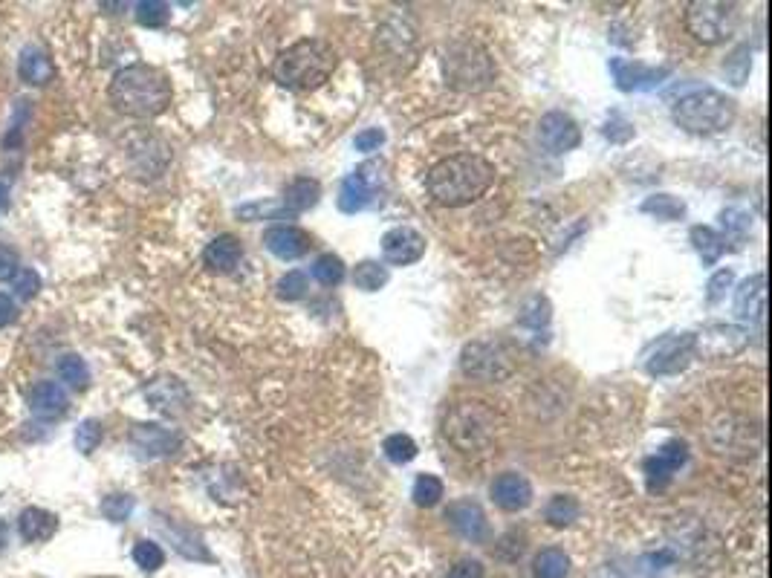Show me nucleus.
I'll return each instance as SVG.
<instances>
[{"mask_svg":"<svg viewBox=\"0 0 772 578\" xmlns=\"http://www.w3.org/2000/svg\"><path fill=\"white\" fill-rule=\"evenodd\" d=\"M495 183V168L478 154H457L428 171V194L449 209H460L480 200Z\"/></svg>","mask_w":772,"mask_h":578,"instance_id":"f257e3e1","label":"nucleus"},{"mask_svg":"<svg viewBox=\"0 0 772 578\" xmlns=\"http://www.w3.org/2000/svg\"><path fill=\"white\" fill-rule=\"evenodd\" d=\"M110 102L119 113L134 119H154L171 105V81L151 64H131L122 67L107 90Z\"/></svg>","mask_w":772,"mask_h":578,"instance_id":"f03ea898","label":"nucleus"},{"mask_svg":"<svg viewBox=\"0 0 772 578\" xmlns=\"http://www.w3.org/2000/svg\"><path fill=\"white\" fill-rule=\"evenodd\" d=\"M336 67H339V53L333 50V44L321 38H304L287 47L284 53H278L272 64V76L287 90L307 93V90H319L321 84L333 76Z\"/></svg>","mask_w":772,"mask_h":578,"instance_id":"7ed1b4c3","label":"nucleus"},{"mask_svg":"<svg viewBox=\"0 0 772 578\" xmlns=\"http://www.w3.org/2000/svg\"><path fill=\"white\" fill-rule=\"evenodd\" d=\"M738 116L735 99H729L726 93L712 90V87H700L686 96L677 99V105L671 107V119L683 128V131L697 133V136H712L732 128Z\"/></svg>","mask_w":772,"mask_h":578,"instance_id":"20e7f679","label":"nucleus"},{"mask_svg":"<svg viewBox=\"0 0 772 578\" xmlns=\"http://www.w3.org/2000/svg\"><path fill=\"white\" fill-rule=\"evenodd\" d=\"M446 437L463 454L480 451L495 437V414L486 408V402L478 399L457 402L446 417Z\"/></svg>","mask_w":772,"mask_h":578,"instance_id":"39448f33","label":"nucleus"},{"mask_svg":"<svg viewBox=\"0 0 772 578\" xmlns=\"http://www.w3.org/2000/svg\"><path fill=\"white\" fill-rule=\"evenodd\" d=\"M446 76L449 84L457 90H483L492 76H495V64L489 53L472 44V41H457L446 50Z\"/></svg>","mask_w":772,"mask_h":578,"instance_id":"423d86ee","label":"nucleus"},{"mask_svg":"<svg viewBox=\"0 0 772 578\" xmlns=\"http://www.w3.org/2000/svg\"><path fill=\"white\" fill-rule=\"evenodd\" d=\"M738 27V6L718 0H692L686 6V29L700 44H720Z\"/></svg>","mask_w":772,"mask_h":578,"instance_id":"0eeeda50","label":"nucleus"},{"mask_svg":"<svg viewBox=\"0 0 772 578\" xmlns=\"http://www.w3.org/2000/svg\"><path fill=\"white\" fill-rule=\"evenodd\" d=\"M460 368L466 376L472 379H483V382H498L509 376L512 370V362L506 356V350L501 344L495 342H475L463 347V356H460Z\"/></svg>","mask_w":772,"mask_h":578,"instance_id":"6e6552de","label":"nucleus"},{"mask_svg":"<svg viewBox=\"0 0 772 578\" xmlns=\"http://www.w3.org/2000/svg\"><path fill=\"white\" fill-rule=\"evenodd\" d=\"M694 359V333H677L666 336L651 347L645 368L651 376H671L680 373Z\"/></svg>","mask_w":772,"mask_h":578,"instance_id":"1a4fd4ad","label":"nucleus"},{"mask_svg":"<svg viewBox=\"0 0 772 578\" xmlns=\"http://www.w3.org/2000/svg\"><path fill=\"white\" fill-rule=\"evenodd\" d=\"M538 136H541V145L547 151H553V154H567V151L579 148V142H582V131L576 125V119L561 113V110H553V113L541 116Z\"/></svg>","mask_w":772,"mask_h":578,"instance_id":"9d476101","label":"nucleus"},{"mask_svg":"<svg viewBox=\"0 0 772 578\" xmlns=\"http://www.w3.org/2000/svg\"><path fill=\"white\" fill-rule=\"evenodd\" d=\"M382 255H385V261L394 263V266L417 263L426 255V237L420 235L417 229H411V226H397V229L382 235Z\"/></svg>","mask_w":772,"mask_h":578,"instance_id":"9b49d317","label":"nucleus"},{"mask_svg":"<svg viewBox=\"0 0 772 578\" xmlns=\"http://www.w3.org/2000/svg\"><path fill=\"white\" fill-rule=\"evenodd\" d=\"M686 460H689V451H686V446H683L680 440H671V443H666V446L660 448L657 454H651V457L645 460V480H648V489H651V492L666 489L668 480L680 472V466H683Z\"/></svg>","mask_w":772,"mask_h":578,"instance_id":"f8f14e48","label":"nucleus"},{"mask_svg":"<svg viewBox=\"0 0 772 578\" xmlns=\"http://www.w3.org/2000/svg\"><path fill=\"white\" fill-rule=\"evenodd\" d=\"M446 521L463 541L483 544L489 538V521L475 500H454L446 509Z\"/></svg>","mask_w":772,"mask_h":578,"instance_id":"ddd939ff","label":"nucleus"},{"mask_svg":"<svg viewBox=\"0 0 772 578\" xmlns=\"http://www.w3.org/2000/svg\"><path fill=\"white\" fill-rule=\"evenodd\" d=\"M611 73L622 93L651 90V87L663 84L671 76L668 67H645V64H634V61H625V58H611Z\"/></svg>","mask_w":772,"mask_h":578,"instance_id":"4468645a","label":"nucleus"},{"mask_svg":"<svg viewBox=\"0 0 772 578\" xmlns=\"http://www.w3.org/2000/svg\"><path fill=\"white\" fill-rule=\"evenodd\" d=\"M746 342H749V339H746V330H741V327L715 324V327L703 330L700 336H694V353L700 350V353H706V356H712V359H723V356L738 353Z\"/></svg>","mask_w":772,"mask_h":578,"instance_id":"2eb2a0df","label":"nucleus"},{"mask_svg":"<svg viewBox=\"0 0 772 578\" xmlns=\"http://www.w3.org/2000/svg\"><path fill=\"white\" fill-rule=\"evenodd\" d=\"M492 500L504 512H521L533 503V483L518 472H504L492 483Z\"/></svg>","mask_w":772,"mask_h":578,"instance_id":"dca6fc26","label":"nucleus"},{"mask_svg":"<svg viewBox=\"0 0 772 578\" xmlns=\"http://www.w3.org/2000/svg\"><path fill=\"white\" fill-rule=\"evenodd\" d=\"M131 446L142 457H165L180 448V434H174L162 425L142 422V425H134V431H131Z\"/></svg>","mask_w":772,"mask_h":578,"instance_id":"f3484780","label":"nucleus"},{"mask_svg":"<svg viewBox=\"0 0 772 578\" xmlns=\"http://www.w3.org/2000/svg\"><path fill=\"white\" fill-rule=\"evenodd\" d=\"M264 243H267V249L275 255V258H281V261H295V258H304L307 252H310V235L307 232H301V229H295V226H272L267 229V235H264Z\"/></svg>","mask_w":772,"mask_h":578,"instance_id":"a211bd4d","label":"nucleus"},{"mask_svg":"<svg viewBox=\"0 0 772 578\" xmlns=\"http://www.w3.org/2000/svg\"><path fill=\"white\" fill-rule=\"evenodd\" d=\"M764 304H767V275L758 272V275L746 278L735 292V313L744 321H761Z\"/></svg>","mask_w":772,"mask_h":578,"instance_id":"6ab92c4d","label":"nucleus"},{"mask_svg":"<svg viewBox=\"0 0 772 578\" xmlns=\"http://www.w3.org/2000/svg\"><path fill=\"white\" fill-rule=\"evenodd\" d=\"M29 411L38 420H55L67 411V394L58 382H35L29 391Z\"/></svg>","mask_w":772,"mask_h":578,"instance_id":"aec40b11","label":"nucleus"},{"mask_svg":"<svg viewBox=\"0 0 772 578\" xmlns=\"http://www.w3.org/2000/svg\"><path fill=\"white\" fill-rule=\"evenodd\" d=\"M243 258V246H240V240L235 235H217L206 246V252H203V263L212 269V272H220V275H226V272H235V266Z\"/></svg>","mask_w":772,"mask_h":578,"instance_id":"412c9836","label":"nucleus"},{"mask_svg":"<svg viewBox=\"0 0 772 578\" xmlns=\"http://www.w3.org/2000/svg\"><path fill=\"white\" fill-rule=\"evenodd\" d=\"M55 529H58V518L47 509H38V506H29L21 512L18 518V532L27 544H38V541H47L53 538Z\"/></svg>","mask_w":772,"mask_h":578,"instance_id":"4be33fe9","label":"nucleus"},{"mask_svg":"<svg viewBox=\"0 0 772 578\" xmlns=\"http://www.w3.org/2000/svg\"><path fill=\"white\" fill-rule=\"evenodd\" d=\"M373 200V188L371 183L365 180V168L347 174L342 180V191H339V209L345 214H356V211L368 209Z\"/></svg>","mask_w":772,"mask_h":578,"instance_id":"5701e85b","label":"nucleus"},{"mask_svg":"<svg viewBox=\"0 0 772 578\" xmlns=\"http://www.w3.org/2000/svg\"><path fill=\"white\" fill-rule=\"evenodd\" d=\"M321 185L310 177H298L284 188V209L290 214H301V211L313 209L319 203Z\"/></svg>","mask_w":772,"mask_h":578,"instance_id":"b1692460","label":"nucleus"},{"mask_svg":"<svg viewBox=\"0 0 772 578\" xmlns=\"http://www.w3.org/2000/svg\"><path fill=\"white\" fill-rule=\"evenodd\" d=\"M570 573V558L559 547H547L535 555L533 578H567Z\"/></svg>","mask_w":772,"mask_h":578,"instance_id":"393cba45","label":"nucleus"},{"mask_svg":"<svg viewBox=\"0 0 772 578\" xmlns=\"http://www.w3.org/2000/svg\"><path fill=\"white\" fill-rule=\"evenodd\" d=\"M53 61L50 55L41 53V50H27L21 55V79L32 84V87H41L47 81L53 79Z\"/></svg>","mask_w":772,"mask_h":578,"instance_id":"a878e982","label":"nucleus"},{"mask_svg":"<svg viewBox=\"0 0 772 578\" xmlns=\"http://www.w3.org/2000/svg\"><path fill=\"white\" fill-rule=\"evenodd\" d=\"M692 237L694 249H697V255L703 258L706 266H712V263H718V258L723 255V249H726V237H720L715 229H709V226H692Z\"/></svg>","mask_w":772,"mask_h":578,"instance_id":"bb28decb","label":"nucleus"},{"mask_svg":"<svg viewBox=\"0 0 772 578\" xmlns=\"http://www.w3.org/2000/svg\"><path fill=\"white\" fill-rule=\"evenodd\" d=\"M388 278H391L388 269L376 261L356 263V269H353V287L362 289V292H379L388 284Z\"/></svg>","mask_w":772,"mask_h":578,"instance_id":"cd10ccee","label":"nucleus"},{"mask_svg":"<svg viewBox=\"0 0 772 578\" xmlns=\"http://www.w3.org/2000/svg\"><path fill=\"white\" fill-rule=\"evenodd\" d=\"M642 211L654 214L657 220H680V217H686V203L671 197V194H651L642 203Z\"/></svg>","mask_w":772,"mask_h":578,"instance_id":"c85d7f7f","label":"nucleus"},{"mask_svg":"<svg viewBox=\"0 0 772 578\" xmlns=\"http://www.w3.org/2000/svg\"><path fill=\"white\" fill-rule=\"evenodd\" d=\"M547 521L553 526H570L573 521H579V515H582V506H579V500L570 498V495H556V498L547 503Z\"/></svg>","mask_w":772,"mask_h":578,"instance_id":"c756f323","label":"nucleus"},{"mask_svg":"<svg viewBox=\"0 0 772 578\" xmlns=\"http://www.w3.org/2000/svg\"><path fill=\"white\" fill-rule=\"evenodd\" d=\"M58 376H61V382H67L76 391L87 388V382H90V370L84 365V359L76 356V353H64L58 359Z\"/></svg>","mask_w":772,"mask_h":578,"instance_id":"7c9ffc66","label":"nucleus"},{"mask_svg":"<svg viewBox=\"0 0 772 578\" xmlns=\"http://www.w3.org/2000/svg\"><path fill=\"white\" fill-rule=\"evenodd\" d=\"M313 278L324 287H339L345 281V263L339 255H321L319 261L313 263Z\"/></svg>","mask_w":772,"mask_h":578,"instance_id":"2f4dec72","label":"nucleus"},{"mask_svg":"<svg viewBox=\"0 0 772 578\" xmlns=\"http://www.w3.org/2000/svg\"><path fill=\"white\" fill-rule=\"evenodd\" d=\"M168 18H171V6L162 3V0H142V3H136V21H139L142 27H165Z\"/></svg>","mask_w":772,"mask_h":578,"instance_id":"473e14b6","label":"nucleus"},{"mask_svg":"<svg viewBox=\"0 0 772 578\" xmlns=\"http://www.w3.org/2000/svg\"><path fill=\"white\" fill-rule=\"evenodd\" d=\"M443 498V480L440 477H434V474H420L417 480H414V503L417 506H437Z\"/></svg>","mask_w":772,"mask_h":578,"instance_id":"72a5a7b5","label":"nucleus"},{"mask_svg":"<svg viewBox=\"0 0 772 578\" xmlns=\"http://www.w3.org/2000/svg\"><path fill=\"white\" fill-rule=\"evenodd\" d=\"M749 67H752V50H749V44H741L735 53L726 58L723 73H726V79L732 81L735 87H741L746 76H749Z\"/></svg>","mask_w":772,"mask_h":578,"instance_id":"f704fd0d","label":"nucleus"},{"mask_svg":"<svg viewBox=\"0 0 772 578\" xmlns=\"http://www.w3.org/2000/svg\"><path fill=\"white\" fill-rule=\"evenodd\" d=\"M382 451H385V457L391 460V463H397V466H402V463H411L414 457H417V443L408 437V434H391L388 440H385V446H382Z\"/></svg>","mask_w":772,"mask_h":578,"instance_id":"c9c22d12","label":"nucleus"},{"mask_svg":"<svg viewBox=\"0 0 772 578\" xmlns=\"http://www.w3.org/2000/svg\"><path fill=\"white\" fill-rule=\"evenodd\" d=\"M134 561L136 567H142L145 573H154V570H160L162 564H165V552L154 541H136Z\"/></svg>","mask_w":772,"mask_h":578,"instance_id":"e433bc0d","label":"nucleus"},{"mask_svg":"<svg viewBox=\"0 0 772 578\" xmlns=\"http://www.w3.org/2000/svg\"><path fill=\"white\" fill-rule=\"evenodd\" d=\"M134 512V498L131 495H110L102 500V515L113 524H125Z\"/></svg>","mask_w":772,"mask_h":578,"instance_id":"4c0bfd02","label":"nucleus"},{"mask_svg":"<svg viewBox=\"0 0 772 578\" xmlns=\"http://www.w3.org/2000/svg\"><path fill=\"white\" fill-rule=\"evenodd\" d=\"M307 295V275L304 272H287L281 281H278V298L281 301H301Z\"/></svg>","mask_w":772,"mask_h":578,"instance_id":"58836bf2","label":"nucleus"},{"mask_svg":"<svg viewBox=\"0 0 772 578\" xmlns=\"http://www.w3.org/2000/svg\"><path fill=\"white\" fill-rule=\"evenodd\" d=\"M102 443V422L99 420H84L76 428V448L81 454H93Z\"/></svg>","mask_w":772,"mask_h":578,"instance_id":"ea45409f","label":"nucleus"},{"mask_svg":"<svg viewBox=\"0 0 772 578\" xmlns=\"http://www.w3.org/2000/svg\"><path fill=\"white\" fill-rule=\"evenodd\" d=\"M735 284V272L732 269H720L715 272L712 278H709V287H706V298H709V304H718L723 301V295H726V289Z\"/></svg>","mask_w":772,"mask_h":578,"instance_id":"a19ab883","label":"nucleus"},{"mask_svg":"<svg viewBox=\"0 0 772 578\" xmlns=\"http://www.w3.org/2000/svg\"><path fill=\"white\" fill-rule=\"evenodd\" d=\"M293 217L284 206H272V203H252V206H240L238 217L243 220H261V217Z\"/></svg>","mask_w":772,"mask_h":578,"instance_id":"79ce46f5","label":"nucleus"},{"mask_svg":"<svg viewBox=\"0 0 772 578\" xmlns=\"http://www.w3.org/2000/svg\"><path fill=\"white\" fill-rule=\"evenodd\" d=\"M550 321V304L547 298H533V304L527 307V313L521 316V324H533V327H541Z\"/></svg>","mask_w":772,"mask_h":578,"instance_id":"37998d69","label":"nucleus"},{"mask_svg":"<svg viewBox=\"0 0 772 578\" xmlns=\"http://www.w3.org/2000/svg\"><path fill=\"white\" fill-rule=\"evenodd\" d=\"M382 142H385V131H379V128H368V131H362L356 139H353L356 151H362V154L379 151V148H382Z\"/></svg>","mask_w":772,"mask_h":578,"instance_id":"c03bdc74","label":"nucleus"},{"mask_svg":"<svg viewBox=\"0 0 772 578\" xmlns=\"http://www.w3.org/2000/svg\"><path fill=\"white\" fill-rule=\"evenodd\" d=\"M38 289H41V278H38V272H35V269H24V275H18V281H15V292H18V298L29 301Z\"/></svg>","mask_w":772,"mask_h":578,"instance_id":"a18cd8bd","label":"nucleus"},{"mask_svg":"<svg viewBox=\"0 0 772 578\" xmlns=\"http://www.w3.org/2000/svg\"><path fill=\"white\" fill-rule=\"evenodd\" d=\"M21 269V261L15 255V249L9 246H0V281H12Z\"/></svg>","mask_w":772,"mask_h":578,"instance_id":"49530a36","label":"nucleus"},{"mask_svg":"<svg viewBox=\"0 0 772 578\" xmlns=\"http://www.w3.org/2000/svg\"><path fill=\"white\" fill-rule=\"evenodd\" d=\"M720 220H723V226L726 229H732V232H738V235H744L746 229H749V214L741 209H726L723 214H720Z\"/></svg>","mask_w":772,"mask_h":578,"instance_id":"de8ad7c7","label":"nucleus"},{"mask_svg":"<svg viewBox=\"0 0 772 578\" xmlns=\"http://www.w3.org/2000/svg\"><path fill=\"white\" fill-rule=\"evenodd\" d=\"M449 578H486V573H483V564H480V561L463 558V561H457V564H454Z\"/></svg>","mask_w":772,"mask_h":578,"instance_id":"09e8293b","label":"nucleus"},{"mask_svg":"<svg viewBox=\"0 0 772 578\" xmlns=\"http://www.w3.org/2000/svg\"><path fill=\"white\" fill-rule=\"evenodd\" d=\"M18 316V307H15V301L9 298V295H3L0 292V327H9L12 321Z\"/></svg>","mask_w":772,"mask_h":578,"instance_id":"8fccbe9b","label":"nucleus"},{"mask_svg":"<svg viewBox=\"0 0 772 578\" xmlns=\"http://www.w3.org/2000/svg\"><path fill=\"white\" fill-rule=\"evenodd\" d=\"M6 538H9V526H6V521L0 518V552L6 550Z\"/></svg>","mask_w":772,"mask_h":578,"instance_id":"3c124183","label":"nucleus"},{"mask_svg":"<svg viewBox=\"0 0 772 578\" xmlns=\"http://www.w3.org/2000/svg\"><path fill=\"white\" fill-rule=\"evenodd\" d=\"M0 206H3V209L9 206V200H6V188H3V185H0Z\"/></svg>","mask_w":772,"mask_h":578,"instance_id":"603ef678","label":"nucleus"}]
</instances>
